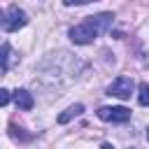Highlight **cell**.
I'll list each match as a JSON object with an SVG mask.
<instances>
[{"label":"cell","instance_id":"7a4b0ae2","mask_svg":"<svg viewBox=\"0 0 149 149\" xmlns=\"http://www.w3.org/2000/svg\"><path fill=\"white\" fill-rule=\"evenodd\" d=\"M133 88H135V81H133V77H126V74H121V77H116V79H114V81L107 86V95H114V98H121V100H126V98H130Z\"/></svg>","mask_w":149,"mask_h":149},{"label":"cell","instance_id":"8fae6325","mask_svg":"<svg viewBox=\"0 0 149 149\" xmlns=\"http://www.w3.org/2000/svg\"><path fill=\"white\" fill-rule=\"evenodd\" d=\"M86 2H95V0H63L65 7H72V5H86Z\"/></svg>","mask_w":149,"mask_h":149},{"label":"cell","instance_id":"52a82bcc","mask_svg":"<svg viewBox=\"0 0 149 149\" xmlns=\"http://www.w3.org/2000/svg\"><path fill=\"white\" fill-rule=\"evenodd\" d=\"M81 112H84V105H81V102H77V105H70V107H68V109H65V112L58 116V123H68L70 119L79 116Z\"/></svg>","mask_w":149,"mask_h":149},{"label":"cell","instance_id":"5b68a950","mask_svg":"<svg viewBox=\"0 0 149 149\" xmlns=\"http://www.w3.org/2000/svg\"><path fill=\"white\" fill-rule=\"evenodd\" d=\"M98 33H105V30H109V26H112V21H114V14L112 12H100V14H95V16H88L86 19Z\"/></svg>","mask_w":149,"mask_h":149},{"label":"cell","instance_id":"8992f818","mask_svg":"<svg viewBox=\"0 0 149 149\" xmlns=\"http://www.w3.org/2000/svg\"><path fill=\"white\" fill-rule=\"evenodd\" d=\"M14 102H16V107H19V109H30V107L35 105L33 95H30L26 88H19V91L14 93Z\"/></svg>","mask_w":149,"mask_h":149},{"label":"cell","instance_id":"7c38bea8","mask_svg":"<svg viewBox=\"0 0 149 149\" xmlns=\"http://www.w3.org/2000/svg\"><path fill=\"white\" fill-rule=\"evenodd\" d=\"M0 26H5V14H2V9H0Z\"/></svg>","mask_w":149,"mask_h":149},{"label":"cell","instance_id":"5bb4252c","mask_svg":"<svg viewBox=\"0 0 149 149\" xmlns=\"http://www.w3.org/2000/svg\"><path fill=\"white\" fill-rule=\"evenodd\" d=\"M147 140H149V128H147Z\"/></svg>","mask_w":149,"mask_h":149},{"label":"cell","instance_id":"ba28073f","mask_svg":"<svg viewBox=\"0 0 149 149\" xmlns=\"http://www.w3.org/2000/svg\"><path fill=\"white\" fill-rule=\"evenodd\" d=\"M137 102L149 107V81H142L140 88H137Z\"/></svg>","mask_w":149,"mask_h":149},{"label":"cell","instance_id":"30bf717a","mask_svg":"<svg viewBox=\"0 0 149 149\" xmlns=\"http://www.w3.org/2000/svg\"><path fill=\"white\" fill-rule=\"evenodd\" d=\"M9 100H12V93H9L7 88H0V107H2V105H7Z\"/></svg>","mask_w":149,"mask_h":149},{"label":"cell","instance_id":"4fadbf2b","mask_svg":"<svg viewBox=\"0 0 149 149\" xmlns=\"http://www.w3.org/2000/svg\"><path fill=\"white\" fill-rule=\"evenodd\" d=\"M100 149H114V147H112V144H102Z\"/></svg>","mask_w":149,"mask_h":149},{"label":"cell","instance_id":"9c48e42d","mask_svg":"<svg viewBox=\"0 0 149 149\" xmlns=\"http://www.w3.org/2000/svg\"><path fill=\"white\" fill-rule=\"evenodd\" d=\"M9 54H12L9 44H0V72H5L9 68Z\"/></svg>","mask_w":149,"mask_h":149},{"label":"cell","instance_id":"6da1fadb","mask_svg":"<svg viewBox=\"0 0 149 149\" xmlns=\"http://www.w3.org/2000/svg\"><path fill=\"white\" fill-rule=\"evenodd\" d=\"M68 35H70V40H72L74 44H91L100 33H98L88 21H81V23H77L74 28H70Z\"/></svg>","mask_w":149,"mask_h":149},{"label":"cell","instance_id":"277c9868","mask_svg":"<svg viewBox=\"0 0 149 149\" xmlns=\"http://www.w3.org/2000/svg\"><path fill=\"white\" fill-rule=\"evenodd\" d=\"M26 23H28V16H26V12H23L21 7L12 5V7L7 9V16H5V28H7L9 33H14V30L23 28Z\"/></svg>","mask_w":149,"mask_h":149},{"label":"cell","instance_id":"3957f363","mask_svg":"<svg viewBox=\"0 0 149 149\" xmlns=\"http://www.w3.org/2000/svg\"><path fill=\"white\" fill-rule=\"evenodd\" d=\"M98 119L102 121H112V123H123L130 119V109L128 107H100L98 109Z\"/></svg>","mask_w":149,"mask_h":149}]
</instances>
